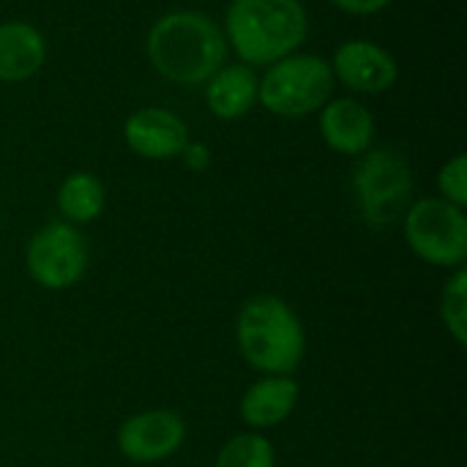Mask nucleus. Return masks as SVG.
I'll use <instances>...</instances> for the list:
<instances>
[{
    "label": "nucleus",
    "instance_id": "nucleus-1",
    "mask_svg": "<svg viewBox=\"0 0 467 467\" xmlns=\"http://www.w3.org/2000/svg\"><path fill=\"white\" fill-rule=\"evenodd\" d=\"M150 66L183 88L205 85L227 63L222 25L194 8H178L153 22L145 38Z\"/></svg>",
    "mask_w": 467,
    "mask_h": 467
},
{
    "label": "nucleus",
    "instance_id": "nucleus-2",
    "mask_svg": "<svg viewBox=\"0 0 467 467\" xmlns=\"http://www.w3.org/2000/svg\"><path fill=\"white\" fill-rule=\"evenodd\" d=\"M235 345L257 375H296L306 358V331L298 312L274 293L246 298L235 315Z\"/></svg>",
    "mask_w": 467,
    "mask_h": 467
},
{
    "label": "nucleus",
    "instance_id": "nucleus-3",
    "mask_svg": "<svg viewBox=\"0 0 467 467\" xmlns=\"http://www.w3.org/2000/svg\"><path fill=\"white\" fill-rule=\"evenodd\" d=\"M222 30L241 63L271 66L304 47L309 14L301 0H233Z\"/></svg>",
    "mask_w": 467,
    "mask_h": 467
},
{
    "label": "nucleus",
    "instance_id": "nucleus-4",
    "mask_svg": "<svg viewBox=\"0 0 467 467\" xmlns=\"http://www.w3.org/2000/svg\"><path fill=\"white\" fill-rule=\"evenodd\" d=\"M353 197L361 219L372 230H391L413 202L410 161L394 148H369L353 167Z\"/></svg>",
    "mask_w": 467,
    "mask_h": 467
},
{
    "label": "nucleus",
    "instance_id": "nucleus-5",
    "mask_svg": "<svg viewBox=\"0 0 467 467\" xmlns=\"http://www.w3.org/2000/svg\"><path fill=\"white\" fill-rule=\"evenodd\" d=\"M331 63L320 55L293 52L268 66L257 82V101L279 118H306L326 107L334 93Z\"/></svg>",
    "mask_w": 467,
    "mask_h": 467
},
{
    "label": "nucleus",
    "instance_id": "nucleus-6",
    "mask_svg": "<svg viewBox=\"0 0 467 467\" xmlns=\"http://www.w3.org/2000/svg\"><path fill=\"white\" fill-rule=\"evenodd\" d=\"M402 233L410 252L443 271H457L467 260V216L465 208H457L441 197L413 200L402 216Z\"/></svg>",
    "mask_w": 467,
    "mask_h": 467
},
{
    "label": "nucleus",
    "instance_id": "nucleus-7",
    "mask_svg": "<svg viewBox=\"0 0 467 467\" xmlns=\"http://www.w3.org/2000/svg\"><path fill=\"white\" fill-rule=\"evenodd\" d=\"M90 268V244L85 233L63 219L41 224L25 246V271L33 285L49 293L71 290Z\"/></svg>",
    "mask_w": 467,
    "mask_h": 467
},
{
    "label": "nucleus",
    "instance_id": "nucleus-8",
    "mask_svg": "<svg viewBox=\"0 0 467 467\" xmlns=\"http://www.w3.org/2000/svg\"><path fill=\"white\" fill-rule=\"evenodd\" d=\"M189 438L186 419L170 408L131 413L115 432L118 454L131 465H156L175 457Z\"/></svg>",
    "mask_w": 467,
    "mask_h": 467
},
{
    "label": "nucleus",
    "instance_id": "nucleus-9",
    "mask_svg": "<svg viewBox=\"0 0 467 467\" xmlns=\"http://www.w3.org/2000/svg\"><path fill=\"white\" fill-rule=\"evenodd\" d=\"M328 63H331L334 79H339L348 90L364 93V96L386 93L400 79V66L394 55L369 38L342 41Z\"/></svg>",
    "mask_w": 467,
    "mask_h": 467
},
{
    "label": "nucleus",
    "instance_id": "nucleus-10",
    "mask_svg": "<svg viewBox=\"0 0 467 467\" xmlns=\"http://www.w3.org/2000/svg\"><path fill=\"white\" fill-rule=\"evenodd\" d=\"M123 140L131 153L150 161L178 159L192 142L186 120L164 107H140L123 123Z\"/></svg>",
    "mask_w": 467,
    "mask_h": 467
},
{
    "label": "nucleus",
    "instance_id": "nucleus-11",
    "mask_svg": "<svg viewBox=\"0 0 467 467\" xmlns=\"http://www.w3.org/2000/svg\"><path fill=\"white\" fill-rule=\"evenodd\" d=\"M301 402V386L296 375H260L238 402V416L246 430L268 432L282 427Z\"/></svg>",
    "mask_w": 467,
    "mask_h": 467
},
{
    "label": "nucleus",
    "instance_id": "nucleus-12",
    "mask_svg": "<svg viewBox=\"0 0 467 467\" xmlns=\"http://www.w3.org/2000/svg\"><path fill=\"white\" fill-rule=\"evenodd\" d=\"M375 129L378 123L372 109L358 99H328L320 109V134L326 145L342 156L358 159L361 153H367L375 142Z\"/></svg>",
    "mask_w": 467,
    "mask_h": 467
},
{
    "label": "nucleus",
    "instance_id": "nucleus-13",
    "mask_svg": "<svg viewBox=\"0 0 467 467\" xmlns=\"http://www.w3.org/2000/svg\"><path fill=\"white\" fill-rule=\"evenodd\" d=\"M47 63V38L22 19L0 22V82H25Z\"/></svg>",
    "mask_w": 467,
    "mask_h": 467
},
{
    "label": "nucleus",
    "instance_id": "nucleus-14",
    "mask_svg": "<svg viewBox=\"0 0 467 467\" xmlns=\"http://www.w3.org/2000/svg\"><path fill=\"white\" fill-rule=\"evenodd\" d=\"M257 82H260V77L254 74L252 66L224 63L205 82V104L219 120H238L254 107Z\"/></svg>",
    "mask_w": 467,
    "mask_h": 467
},
{
    "label": "nucleus",
    "instance_id": "nucleus-15",
    "mask_svg": "<svg viewBox=\"0 0 467 467\" xmlns=\"http://www.w3.org/2000/svg\"><path fill=\"white\" fill-rule=\"evenodd\" d=\"M55 205H57V213L63 222H68L74 227H85L104 213L107 189L93 172L77 170L60 181L57 194H55Z\"/></svg>",
    "mask_w": 467,
    "mask_h": 467
},
{
    "label": "nucleus",
    "instance_id": "nucleus-16",
    "mask_svg": "<svg viewBox=\"0 0 467 467\" xmlns=\"http://www.w3.org/2000/svg\"><path fill=\"white\" fill-rule=\"evenodd\" d=\"M213 467H276V449L263 432H238L222 443Z\"/></svg>",
    "mask_w": 467,
    "mask_h": 467
},
{
    "label": "nucleus",
    "instance_id": "nucleus-17",
    "mask_svg": "<svg viewBox=\"0 0 467 467\" xmlns=\"http://www.w3.org/2000/svg\"><path fill=\"white\" fill-rule=\"evenodd\" d=\"M441 323L446 334L460 345H467V271L465 265L451 271L441 290Z\"/></svg>",
    "mask_w": 467,
    "mask_h": 467
},
{
    "label": "nucleus",
    "instance_id": "nucleus-18",
    "mask_svg": "<svg viewBox=\"0 0 467 467\" xmlns=\"http://www.w3.org/2000/svg\"><path fill=\"white\" fill-rule=\"evenodd\" d=\"M438 192L441 200L465 208L467 205V156L457 153L438 170Z\"/></svg>",
    "mask_w": 467,
    "mask_h": 467
},
{
    "label": "nucleus",
    "instance_id": "nucleus-19",
    "mask_svg": "<svg viewBox=\"0 0 467 467\" xmlns=\"http://www.w3.org/2000/svg\"><path fill=\"white\" fill-rule=\"evenodd\" d=\"M339 11L345 14H356V16H369V14H378L383 8H389L394 0H331Z\"/></svg>",
    "mask_w": 467,
    "mask_h": 467
},
{
    "label": "nucleus",
    "instance_id": "nucleus-20",
    "mask_svg": "<svg viewBox=\"0 0 467 467\" xmlns=\"http://www.w3.org/2000/svg\"><path fill=\"white\" fill-rule=\"evenodd\" d=\"M181 159H183V161H186V167H189V170H194V172L205 170V167H208V161H211L208 148H205V145H200V142H194V140L186 145V150L181 153Z\"/></svg>",
    "mask_w": 467,
    "mask_h": 467
}]
</instances>
